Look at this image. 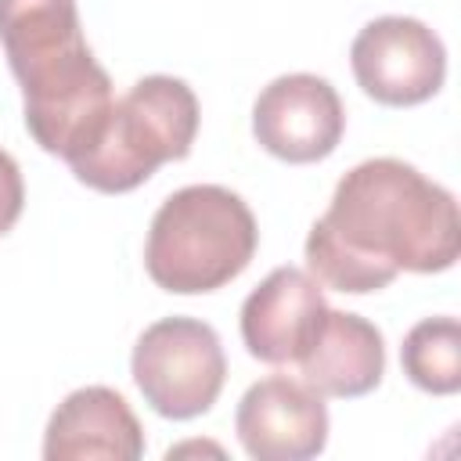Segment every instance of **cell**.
Here are the masks:
<instances>
[{"mask_svg":"<svg viewBox=\"0 0 461 461\" xmlns=\"http://www.w3.org/2000/svg\"><path fill=\"white\" fill-rule=\"evenodd\" d=\"M144 454V429L126 396L108 385H83L68 393L43 432L47 461H137Z\"/></svg>","mask_w":461,"mask_h":461,"instance_id":"30bf717a","label":"cell"},{"mask_svg":"<svg viewBox=\"0 0 461 461\" xmlns=\"http://www.w3.org/2000/svg\"><path fill=\"white\" fill-rule=\"evenodd\" d=\"M299 375L321 396L349 400L371 393L385 375L382 331L360 313L328 306L310 349L299 357Z\"/></svg>","mask_w":461,"mask_h":461,"instance_id":"8fae6325","label":"cell"},{"mask_svg":"<svg viewBox=\"0 0 461 461\" xmlns=\"http://www.w3.org/2000/svg\"><path fill=\"white\" fill-rule=\"evenodd\" d=\"M346 130L339 90L313 72H288L270 79L252 104L256 140L285 162L328 158Z\"/></svg>","mask_w":461,"mask_h":461,"instance_id":"52a82bcc","label":"cell"},{"mask_svg":"<svg viewBox=\"0 0 461 461\" xmlns=\"http://www.w3.org/2000/svg\"><path fill=\"white\" fill-rule=\"evenodd\" d=\"M457 252L461 220L454 194L389 155L353 166L306 238L310 274L349 295L378 292L400 270H450Z\"/></svg>","mask_w":461,"mask_h":461,"instance_id":"6da1fadb","label":"cell"},{"mask_svg":"<svg viewBox=\"0 0 461 461\" xmlns=\"http://www.w3.org/2000/svg\"><path fill=\"white\" fill-rule=\"evenodd\" d=\"M194 137V90L176 76H144L112 104L97 144L68 166L79 184L101 194H122L140 187L162 162L187 158Z\"/></svg>","mask_w":461,"mask_h":461,"instance_id":"277c9868","label":"cell"},{"mask_svg":"<svg viewBox=\"0 0 461 461\" xmlns=\"http://www.w3.org/2000/svg\"><path fill=\"white\" fill-rule=\"evenodd\" d=\"M259 227L241 194L220 184L173 191L148 227V277L173 295H202L230 285L256 256Z\"/></svg>","mask_w":461,"mask_h":461,"instance_id":"3957f363","label":"cell"},{"mask_svg":"<svg viewBox=\"0 0 461 461\" xmlns=\"http://www.w3.org/2000/svg\"><path fill=\"white\" fill-rule=\"evenodd\" d=\"M234 432L256 461H306L328 443V407L303 378L267 375L245 389Z\"/></svg>","mask_w":461,"mask_h":461,"instance_id":"ba28073f","label":"cell"},{"mask_svg":"<svg viewBox=\"0 0 461 461\" xmlns=\"http://www.w3.org/2000/svg\"><path fill=\"white\" fill-rule=\"evenodd\" d=\"M25 205V184H22V169L18 162L0 148V234H7Z\"/></svg>","mask_w":461,"mask_h":461,"instance_id":"4fadbf2b","label":"cell"},{"mask_svg":"<svg viewBox=\"0 0 461 461\" xmlns=\"http://www.w3.org/2000/svg\"><path fill=\"white\" fill-rule=\"evenodd\" d=\"M349 65L360 90L393 108L429 101L447 79L443 40L407 14H382L367 22L349 47Z\"/></svg>","mask_w":461,"mask_h":461,"instance_id":"8992f818","label":"cell"},{"mask_svg":"<svg viewBox=\"0 0 461 461\" xmlns=\"http://www.w3.org/2000/svg\"><path fill=\"white\" fill-rule=\"evenodd\" d=\"M403 375L436 396L461 389V324L457 317H425L418 321L400 346Z\"/></svg>","mask_w":461,"mask_h":461,"instance_id":"7c38bea8","label":"cell"},{"mask_svg":"<svg viewBox=\"0 0 461 461\" xmlns=\"http://www.w3.org/2000/svg\"><path fill=\"white\" fill-rule=\"evenodd\" d=\"M0 43L25 97L32 140L65 162L86 155L115 104L76 0H0Z\"/></svg>","mask_w":461,"mask_h":461,"instance_id":"7a4b0ae2","label":"cell"},{"mask_svg":"<svg viewBox=\"0 0 461 461\" xmlns=\"http://www.w3.org/2000/svg\"><path fill=\"white\" fill-rule=\"evenodd\" d=\"M324 313L321 281L310 270L277 267L241 303V342L263 364H299Z\"/></svg>","mask_w":461,"mask_h":461,"instance_id":"9c48e42d","label":"cell"},{"mask_svg":"<svg viewBox=\"0 0 461 461\" xmlns=\"http://www.w3.org/2000/svg\"><path fill=\"white\" fill-rule=\"evenodd\" d=\"M130 371L155 414L187 421L216 403L227 382V357L212 324L198 317H162L140 331Z\"/></svg>","mask_w":461,"mask_h":461,"instance_id":"5b68a950","label":"cell"}]
</instances>
